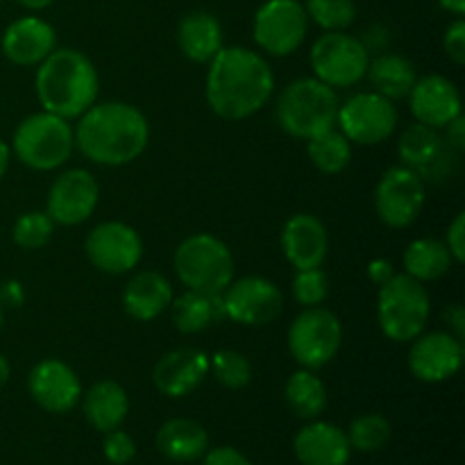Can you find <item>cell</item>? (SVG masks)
Instances as JSON below:
<instances>
[{"label":"cell","instance_id":"obj_12","mask_svg":"<svg viewBox=\"0 0 465 465\" xmlns=\"http://www.w3.org/2000/svg\"><path fill=\"white\" fill-rule=\"evenodd\" d=\"M336 127L348 136L350 143L380 145L393 136L398 127V109L393 100L375 91H363L339 104Z\"/></svg>","mask_w":465,"mask_h":465},{"label":"cell","instance_id":"obj_21","mask_svg":"<svg viewBox=\"0 0 465 465\" xmlns=\"http://www.w3.org/2000/svg\"><path fill=\"white\" fill-rule=\"evenodd\" d=\"M209 375V354L200 348H175L163 354L153 371L157 391L166 398H186Z\"/></svg>","mask_w":465,"mask_h":465},{"label":"cell","instance_id":"obj_37","mask_svg":"<svg viewBox=\"0 0 465 465\" xmlns=\"http://www.w3.org/2000/svg\"><path fill=\"white\" fill-rule=\"evenodd\" d=\"M330 295V280L321 268L309 271H295L293 277V298L302 307H321Z\"/></svg>","mask_w":465,"mask_h":465},{"label":"cell","instance_id":"obj_13","mask_svg":"<svg viewBox=\"0 0 465 465\" xmlns=\"http://www.w3.org/2000/svg\"><path fill=\"white\" fill-rule=\"evenodd\" d=\"M223 316L243 327L271 325L284 312V293L275 282L266 277H241L232 280L221 293Z\"/></svg>","mask_w":465,"mask_h":465},{"label":"cell","instance_id":"obj_17","mask_svg":"<svg viewBox=\"0 0 465 465\" xmlns=\"http://www.w3.org/2000/svg\"><path fill=\"white\" fill-rule=\"evenodd\" d=\"M32 400L48 413H68L80 404L82 381L62 359H41L27 375Z\"/></svg>","mask_w":465,"mask_h":465},{"label":"cell","instance_id":"obj_15","mask_svg":"<svg viewBox=\"0 0 465 465\" xmlns=\"http://www.w3.org/2000/svg\"><path fill=\"white\" fill-rule=\"evenodd\" d=\"M100 200V184L84 168H68L59 173L48 189L45 213L54 225L75 227L94 216Z\"/></svg>","mask_w":465,"mask_h":465},{"label":"cell","instance_id":"obj_20","mask_svg":"<svg viewBox=\"0 0 465 465\" xmlns=\"http://www.w3.org/2000/svg\"><path fill=\"white\" fill-rule=\"evenodd\" d=\"M0 48L5 57L16 66H39L57 48V32L45 18L30 14L5 27Z\"/></svg>","mask_w":465,"mask_h":465},{"label":"cell","instance_id":"obj_31","mask_svg":"<svg viewBox=\"0 0 465 465\" xmlns=\"http://www.w3.org/2000/svg\"><path fill=\"white\" fill-rule=\"evenodd\" d=\"M173 325L182 334H198L223 316L221 295H204L198 291H186L180 298H173Z\"/></svg>","mask_w":465,"mask_h":465},{"label":"cell","instance_id":"obj_22","mask_svg":"<svg viewBox=\"0 0 465 465\" xmlns=\"http://www.w3.org/2000/svg\"><path fill=\"white\" fill-rule=\"evenodd\" d=\"M293 452L302 465H348L352 445L341 427L316 418L295 434Z\"/></svg>","mask_w":465,"mask_h":465},{"label":"cell","instance_id":"obj_45","mask_svg":"<svg viewBox=\"0 0 465 465\" xmlns=\"http://www.w3.org/2000/svg\"><path fill=\"white\" fill-rule=\"evenodd\" d=\"M443 318L450 322V334L457 336L459 341H463V331H465V312L461 304H452L443 312Z\"/></svg>","mask_w":465,"mask_h":465},{"label":"cell","instance_id":"obj_41","mask_svg":"<svg viewBox=\"0 0 465 465\" xmlns=\"http://www.w3.org/2000/svg\"><path fill=\"white\" fill-rule=\"evenodd\" d=\"M203 465H252L250 459L245 457L241 450L230 448V445H223V448L207 450V454L203 457Z\"/></svg>","mask_w":465,"mask_h":465},{"label":"cell","instance_id":"obj_34","mask_svg":"<svg viewBox=\"0 0 465 465\" xmlns=\"http://www.w3.org/2000/svg\"><path fill=\"white\" fill-rule=\"evenodd\" d=\"M209 372L221 386L230 391L245 389L252 381V363L239 350H218L209 357Z\"/></svg>","mask_w":465,"mask_h":465},{"label":"cell","instance_id":"obj_32","mask_svg":"<svg viewBox=\"0 0 465 465\" xmlns=\"http://www.w3.org/2000/svg\"><path fill=\"white\" fill-rule=\"evenodd\" d=\"M307 154L318 171L325 175H336L352 162V143L339 127H330L307 141Z\"/></svg>","mask_w":465,"mask_h":465},{"label":"cell","instance_id":"obj_4","mask_svg":"<svg viewBox=\"0 0 465 465\" xmlns=\"http://www.w3.org/2000/svg\"><path fill=\"white\" fill-rule=\"evenodd\" d=\"M339 94L316 77L293 80L280 94L275 118L286 134L309 141L321 132L336 127Z\"/></svg>","mask_w":465,"mask_h":465},{"label":"cell","instance_id":"obj_30","mask_svg":"<svg viewBox=\"0 0 465 465\" xmlns=\"http://www.w3.org/2000/svg\"><path fill=\"white\" fill-rule=\"evenodd\" d=\"M445 148L448 145H445L439 130L416 123V125H411L402 134L398 153L404 166L413 168L418 175H422V173L430 171L431 166H436L445 157Z\"/></svg>","mask_w":465,"mask_h":465},{"label":"cell","instance_id":"obj_5","mask_svg":"<svg viewBox=\"0 0 465 465\" xmlns=\"http://www.w3.org/2000/svg\"><path fill=\"white\" fill-rule=\"evenodd\" d=\"M173 263L186 291L221 295L234 280V257L230 245L207 232L186 236L177 245Z\"/></svg>","mask_w":465,"mask_h":465},{"label":"cell","instance_id":"obj_19","mask_svg":"<svg viewBox=\"0 0 465 465\" xmlns=\"http://www.w3.org/2000/svg\"><path fill=\"white\" fill-rule=\"evenodd\" d=\"M282 252L295 271L321 268L330 252L325 223L313 213H293L282 227Z\"/></svg>","mask_w":465,"mask_h":465},{"label":"cell","instance_id":"obj_9","mask_svg":"<svg viewBox=\"0 0 465 465\" xmlns=\"http://www.w3.org/2000/svg\"><path fill=\"white\" fill-rule=\"evenodd\" d=\"M313 77L331 89H348L366 77L371 50L348 32H325L309 53Z\"/></svg>","mask_w":465,"mask_h":465},{"label":"cell","instance_id":"obj_49","mask_svg":"<svg viewBox=\"0 0 465 465\" xmlns=\"http://www.w3.org/2000/svg\"><path fill=\"white\" fill-rule=\"evenodd\" d=\"M9 377H12V366H9V361L5 359V354H0V391L7 386Z\"/></svg>","mask_w":465,"mask_h":465},{"label":"cell","instance_id":"obj_47","mask_svg":"<svg viewBox=\"0 0 465 465\" xmlns=\"http://www.w3.org/2000/svg\"><path fill=\"white\" fill-rule=\"evenodd\" d=\"M9 162H12V148L0 139V177H5V173H7Z\"/></svg>","mask_w":465,"mask_h":465},{"label":"cell","instance_id":"obj_6","mask_svg":"<svg viewBox=\"0 0 465 465\" xmlns=\"http://www.w3.org/2000/svg\"><path fill=\"white\" fill-rule=\"evenodd\" d=\"M431 302L425 284L407 272H395L380 286L377 293V321L389 341L411 343L430 322Z\"/></svg>","mask_w":465,"mask_h":465},{"label":"cell","instance_id":"obj_50","mask_svg":"<svg viewBox=\"0 0 465 465\" xmlns=\"http://www.w3.org/2000/svg\"><path fill=\"white\" fill-rule=\"evenodd\" d=\"M3 325H5V309H0V331H3Z\"/></svg>","mask_w":465,"mask_h":465},{"label":"cell","instance_id":"obj_2","mask_svg":"<svg viewBox=\"0 0 465 465\" xmlns=\"http://www.w3.org/2000/svg\"><path fill=\"white\" fill-rule=\"evenodd\" d=\"M75 148L98 166H127L143 154L150 141L148 118L130 103H95L77 118Z\"/></svg>","mask_w":465,"mask_h":465},{"label":"cell","instance_id":"obj_11","mask_svg":"<svg viewBox=\"0 0 465 465\" xmlns=\"http://www.w3.org/2000/svg\"><path fill=\"white\" fill-rule=\"evenodd\" d=\"M375 212L391 230L411 227L425 209V180L409 166H391L375 186Z\"/></svg>","mask_w":465,"mask_h":465},{"label":"cell","instance_id":"obj_23","mask_svg":"<svg viewBox=\"0 0 465 465\" xmlns=\"http://www.w3.org/2000/svg\"><path fill=\"white\" fill-rule=\"evenodd\" d=\"M173 298V284L157 271L134 272L121 293L125 313L139 322H150L162 316L171 307Z\"/></svg>","mask_w":465,"mask_h":465},{"label":"cell","instance_id":"obj_25","mask_svg":"<svg viewBox=\"0 0 465 465\" xmlns=\"http://www.w3.org/2000/svg\"><path fill=\"white\" fill-rule=\"evenodd\" d=\"M82 411H84L86 422L95 431L107 434L125 422L127 411H130V398L118 381L100 380L84 393Z\"/></svg>","mask_w":465,"mask_h":465},{"label":"cell","instance_id":"obj_7","mask_svg":"<svg viewBox=\"0 0 465 465\" xmlns=\"http://www.w3.org/2000/svg\"><path fill=\"white\" fill-rule=\"evenodd\" d=\"M73 150H75V136L71 123L54 114H30L14 130L12 153L23 166L32 171H57L71 159Z\"/></svg>","mask_w":465,"mask_h":465},{"label":"cell","instance_id":"obj_36","mask_svg":"<svg viewBox=\"0 0 465 465\" xmlns=\"http://www.w3.org/2000/svg\"><path fill=\"white\" fill-rule=\"evenodd\" d=\"M54 232L53 218L45 212H27L16 218L12 227V241L21 250H41L50 243Z\"/></svg>","mask_w":465,"mask_h":465},{"label":"cell","instance_id":"obj_14","mask_svg":"<svg viewBox=\"0 0 465 465\" xmlns=\"http://www.w3.org/2000/svg\"><path fill=\"white\" fill-rule=\"evenodd\" d=\"M84 252L98 271L107 275H125L143 259V241L127 223L104 221L86 234Z\"/></svg>","mask_w":465,"mask_h":465},{"label":"cell","instance_id":"obj_40","mask_svg":"<svg viewBox=\"0 0 465 465\" xmlns=\"http://www.w3.org/2000/svg\"><path fill=\"white\" fill-rule=\"evenodd\" d=\"M445 245H448L454 263L465 262V213L463 212H459L457 216H454V221L450 223L448 234H445Z\"/></svg>","mask_w":465,"mask_h":465},{"label":"cell","instance_id":"obj_3","mask_svg":"<svg viewBox=\"0 0 465 465\" xmlns=\"http://www.w3.org/2000/svg\"><path fill=\"white\" fill-rule=\"evenodd\" d=\"M35 89L44 112L73 121L98 103L100 77L84 53L54 48L36 68Z\"/></svg>","mask_w":465,"mask_h":465},{"label":"cell","instance_id":"obj_51","mask_svg":"<svg viewBox=\"0 0 465 465\" xmlns=\"http://www.w3.org/2000/svg\"><path fill=\"white\" fill-rule=\"evenodd\" d=\"M0 5H3V0H0Z\"/></svg>","mask_w":465,"mask_h":465},{"label":"cell","instance_id":"obj_8","mask_svg":"<svg viewBox=\"0 0 465 465\" xmlns=\"http://www.w3.org/2000/svg\"><path fill=\"white\" fill-rule=\"evenodd\" d=\"M286 341L300 368L321 371L343 345V322L325 307H304L291 322Z\"/></svg>","mask_w":465,"mask_h":465},{"label":"cell","instance_id":"obj_1","mask_svg":"<svg viewBox=\"0 0 465 465\" xmlns=\"http://www.w3.org/2000/svg\"><path fill=\"white\" fill-rule=\"evenodd\" d=\"M272 91V68L257 50L245 45H223L209 62L204 98L218 118L245 121L266 107Z\"/></svg>","mask_w":465,"mask_h":465},{"label":"cell","instance_id":"obj_18","mask_svg":"<svg viewBox=\"0 0 465 465\" xmlns=\"http://www.w3.org/2000/svg\"><path fill=\"white\" fill-rule=\"evenodd\" d=\"M407 98L409 109H411L413 118L420 125L443 130L454 118L461 116V94H459V86L450 77L439 75V73L416 80Z\"/></svg>","mask_w":465,"mask_h":465},{"label":"cell","instance_id":"obj_26","mask_svg":"<svg viewBox=\"0 0 465 465\" xmlns=\"http://www.w3.org/2000/svg\"><path fill=\"white\" fill-rule=\"evenodd\" d=\"M157 450L166 459L177 463L198 461L209 450V434L198 420L191 418H171L159 427L154 436Z\"/></svg>","mask_w":465,"mask_h":465},{"label":"cell","instance_id":"obj_44","mask_svg":"<svg viewBox=\"0 0 465 465\" xmlns=\"http://www.w3.org/2000/svg\"><path fill=\"white\" fill-rule=\"evenodd\" d=\"M393 275H395L393 263H391L389 259H372V262L368 263V280H371L372 284L381 286L384 282H389Z\"/></svg>","mask_w":465,"mask_h":465},{"label":"cell","instance_id":"obj_35","mask_svg":"<svg viewBox=\"0 0 465 465\" xmlns=\"http://www.w3.org/2000/svg\"><path fill=\"white\" fill-rule=\"evenodd\" d=\"M304 12L309 21L325 32H345L357 21L354 0H307Z\"/></svg>","mask_w":465,"mask_h":465},{"label":"cell","instance_id":"obj_10","mask_svg":"<svg viewBox=\"0 0 465 465\" xmlns=\"http://www.w3.org/2000/svg\"><path fill=\"white\" fill-rule=\"evenodd\" d=\"M309 16L300 0H266L252 21L254 44L272 57H289L304 44Z\"/></svg>","mask_w":465,"mask_h":465},{"label":"cell","instance_id":"obj_46","mask_svg":"<svg viewBox=\"0 0 465 465\" xmlns=\"http://www.w3.org/2000/svg\"><path fill=\"white\" fill-rule=\"evenodd\" d=\"M439 5L445 12L454 14V16H463L465 14V0H439Z\"/></svg>","mask_w":465,"mask_h":465},{"label":"cell","instance_id":"obj_48","mask_svg":"<svg viewBox=\"0 0 465 465\" xmlns=\"http://www.w3.org/2000/svg\"><path fill=\"white\" fill-rule=\"evenodd\" d=\"M16 3L30 9V12H41V9H48L54 0H16Z\"/></svg>","mask_w":465,"mask_h":465},{"label":"cell","instance_id":"obj_24","mask_svg":"<svg viewBox=\"0 0 465 465\" xmlns=\"http://www.w3.org/2000/svg\"><path fill=\"white\" fill-rule=\"evenodd\" d=\"M177 45L191 62L209 64L223 48L221 21L203 9L189 12L177 25Z\"/></svg>","mask_w":465,"mask_h":465},{"label":"cell","instance_id":"obj_28","mask_svg":"<svg viewBox=\"0 0 465 465\" xmlns=\"http://www.w3.org/2000/svg\"><path fill=\"white\" fill-rule=\"evenodd\" d=\"M366 75L371 84L375 86V94L384 95V98L393 100V103L407 98L409 91L413 89L418 80L416 66L407 57L395 53H386L371 59Z\"/></svg>","mask_w":465,"mask_h":465},{"label":"cell","instance_id":"obj_39","mask_svg":"<svg viewBox=\"0 0 465 465\" xmlns=\"http://www.w3.org/2000/svg\"><path fill=\"white\" fill-rule=\"evenodd\" d=\"M443 50L454 64H465V21L463 16H457L448 27H445L443 35Z\"/></svg>","mask_w":465,"mask_h":465},{"label":"cell","instance_id":"obj_29","mask_svg":"<svg viewBox=\"0 0 465 465\" xmlns=\"http://www.w3.org/2000/svg\"><path fill=\"white\" fill-rule=\"evenodd\" d=\"M286 407L300 420H316L327 409V389L316 371L300 368L284 384Z\"/></svg>","mask_w":465,"mask_h":465},{"label":"cell","instance_id":"obj_43","mask_svg":"<svg viewBox=\"0 0 465 465\" xmlns=\"http://www.w3.org/2000/svg\"><path fill=\"white\" fill-rule=\"evenodd\" d=\"M443 130H448L445 134V145L454 153H463L465 150V118L457 116L450 125H445Z\"/></svg>","mask_w":465,"mask_h":465},{"label":"cell","instance_id":"obj_16","mask_svg":"<svg viewBox=\"0 0 465 465\" xmlns=\"http://www.w3.org/2000/svg\"><path fill=\"white\" fill-rule=\"evenodd\" d=\"M463 363V341L450 331H430L411 341L409 371L425 384H443L452 380Z\"/></svg>","mask_w":465,"mask_h":465},{"label":"cell","instance_id":"obj_33","mask_svg":"<svg viewBox=\"0 0 465 465\" xmlns=\"http://www.w3.org/2000/svg\"><path fill=\"white\" fill-rule=\"evenodd\" d=\"M345 434H348L352 450H359V452H380L391 440L393 427H391L389 418L380 416V413H363V416L354 418L350 422V430Z\"/></svg>","mask_w":465,"mask_h":465},{"label":"cell","instance_id":"obj_38","mask_svg":"<svg viewBox=\"0 0 465 465\" xmlns=\"http://www.w3.org/2000/svg\"><path fill=\"white\" fill-rule=\"evenodd\" d=\"M103 454L107 457L109 463L127 465L136 457L134 439H132L127 431H123L121 427H118V430L107 431L103 440Z\"/></svg>","mask_w":465,"mask_h":465},{"label":"cell","instance_id":"obj_42","mask_svg":"<svg viewBox=\"0 0 465 465\" xmlns=\"http://www.w3.org/2000/svg\"><path fill=\"white\" fill-rule=\"evenodd\" d=\"M25 302V291L18 280L0 282V309H18Z\"/></svg>","mask_w":465,"mask_h":465},{"label":"cell","instance_id":"obj_27","mask_svg":"<svg viewBox=\"0 0 465 465\" xmlns=\"http://www.w3.org/2000/svg\"><path fill=\"white\" fill-rule=\"evenodd\" d=\"M454 259L450 254L448 245L440 239L422 236V239L411 241L402 254V266L409 277L418 282H436L448 275Z\"/></svg>","mask_w":465,"mask_h":465}]
</instances>
